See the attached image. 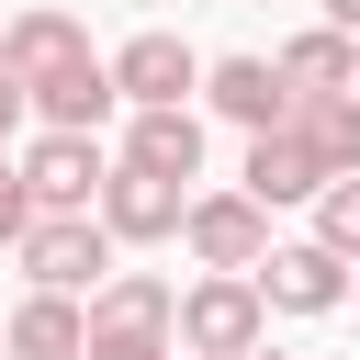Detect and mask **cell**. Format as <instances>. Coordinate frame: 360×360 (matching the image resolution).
<instances>
[{
	"label": "cell",
	"mask_w": 360,
	"mask_h": 360,
	"mask_svg": "<svg viewBox=\"0 0 360 360\" xmlns=\"http://www.w3.org/2000/svg\"><path fill=\"white\" fill-rule=\"evenodd\" d=\"M90 56V34H79V11H56V0H34V11H11L0 22V79H56V68H79Z\"/></svg>",
	"instance_id": "ba28073f"
},
{
	"label": "cell",
	"mask_w": 360,
	"mask_h": 360,
	"mask_svg": "<svg viewBox=\"0 0 360 360\" xmlns=\"http://www.w3.org/2000/svg\"><path fill=\"white\" fill-rule=\"evenodd\" d=\"M79 360H169V326H90Z\"/></svg>",
	"instance_id": "e0dca14e"
},
{
	"label": "cell",
	"mask_w": 360,
	"mask_h": 360,
	"mask_svg": "<svg viewBox=\"0 0 360 360\" xmlns=\"http://www.w3.org/2000/svg\"><path fill=\"white\" fill-rule=\"evenodd\" d=\"M0 169H11V135H0Z\"/></svg>",
	"instance_id": "7402d4cb"
},
{
	"label": "cell",
	"mask_w": 360,
	"mask_h": 360,
	"mask_svg": "<svg viewBox=\"0 0 360 360\" xmlns=\"http://www.w3.org/2000/svg\"><path fill=\"white\" fill-rule=\"evenodd\" d=\"M180 202H191V180H158V169L124 158V169H101V202L90 214H101L112 248H158V236H180Z\"/></svg>",
	"instance_id": "277c9868"
},
{
	"label": "cell",
	"mask_w": 360,
	"mask_h": 360,
	"mask_svg": "<svg viewBox=\"0 0 360 360\" xmlns=\"http://www.w3.org/2000/svg\"><path fill=\"white\" fill-rule=\"evenodd\" d=\"M315 248L360 259V169H349V180H315Z\"/></svg>",
	"instance_id": "2e32d148"
},
{
	"label": "cell",
	"mask_w": 360,
	"mask_h": 360,
	"mask_svg": "<svg viewBox=\"0 0 360 360\" xmlns=\"http://www.w3.org/2000/svg\"><path fill=\"white\" fill-rule=\"evenodd\" d=\"M292 90H349L360 79V34H338V22H315V34H292L281 56H270Z\"/></svg>",
	"instance_id": "9a60e30c"
},
{
	"label": "cell",
	"mask_w": 360,
	"mask_h": 360,
	"mask_svg": "<svg viewBox=\"0 0 360 360\" xmlns=\"http://www.w3.org/2000/svg\"><path fill=\"white\" fill-rule=\"evenodd\" d=\"M349 90H360V79H349Z\"/></svg>",
	"instance_id": "603a6c76"
},
{
	"label": "cell",
	"mask_w": 360,
	"mask_h": 360,
	"mask_svg": "<svg viewBox=\"0 0 360 360\" xmlns=\"http://www.w3.org/2000/svg\"><path fill=\"white\" fill-rule=\"evenodd\" d=\"M202 101H214L225 124H248V135L292 124V79H281L270 56H214V68H202Z\"/></svg>",
	"instance_id": "9c48e42d"
},
{
	"label": "cell",
	"mask_w": 360,
	"mask_h": 360,
	"mask_svg": "<svg viewBox=\"0 0 360 360\" xmlns=\"http://www.w3.org/2000/svg\"><path fill=\"white\" fill-rule=\"evenodd\" d=\"M292 135L326 180H349L360 169V90H292Z\"/></svg>",
	"instance_id": "8fae6325"
},
{
	"label": "cell",
	"mask_w": 360,
	"mask_h": 360,
	"mask_svg": "<svg viewBox=\"0 0 360 360\" xmlns=\"http://www.w3.org/2000/svg\"><path fill=\"white\" fill-rule=\"evenodd\" d=\"M124 158H135V169H158V180H202V112H191V101H158V112H135Z\"/></svg>",
	"instance_id": "7c38bea8"
},
{
	"label": "cell",
	"mask_w": 360,
	"mask_h": 360,
	"mask_svg": "<svg viewBox=\"0 0 360 360\" xmlns=\"http://www.w3.org/2000/svg\"><path fill=\"white\" fill-rule=\"evenodd\" d=\"M169 338H180L191 360H248V349L270 338V304H259L248 270H202V281L169 304Z\"/></svg>",
	"instance_id": "6da1fadb"
},
{
	"label": "cell",
	"mask_w": 360,
	"mask_h": 360,
	"mask_svg": "<svg viewBox=\"0 0 360 360\" xmlns=\"http://www.w3.org/2000/svg\"><path fill=\"white\" fill-rule=\"evenodd\" d=\"M112 68V101H135V112H158V101H191L202 90V56L180 45V34H135L124 56H101Z\"/></svg>",
	"instance_id": "52a82bcc"
},
{
	"label": "cell",
	"mask_w": 360,
	"mask_h": 360,
	"mask_svg": "<svg viewBox=\"0 0 360 360\" xmlns=\"http://www.w3.org/2000/svg\"><path fill=\"white\" fill-rule=\"evenodd\" d=\"M22 225H34V191H22L11 169H0V248H22Z\"/></svg>",
	"instance_id": "ac0fdd59"
},
{
	"label": "cell",
	"mask_w": 360,
	"mask_h": 360,
	"mask_svg": "<svg viewBox=\"0 0 360 360\" xmlns=\"http://www.w3.org/2000/svg\"><path fill=\"white\" fill-rule=\"evenodd\" d=\"M326 22H338V34H360V0H326Z\"/></svg>",
	"instance_id": "d6986e66"
},
{
	"label": "cell",
	"mask_w": 360,
	"mask_h": 360,
	"mask_svg": "<svg viewBox=\"0 0 360 360\" xmlns=\"http://www.w3.org/2000/svg\"><path fill=\"white\" fill-rule=\"evenodd\" d=\"M11 259H22V281H34V292H101L112 236H101V214H34Z\"/></svg>",
	"instance_id": "7a4b0ae2"
},
{
	"label": "cell",
	"mask_w": 360,
	"mask_h": 360,
	"mask_svg": "<svg viewBox=\"0 0 360 360\" xmlns=\"http://www.w3.org/2000/svg\"><path fill=\"white\" fill-rule=\"evenodd\" d=\"M248 360H292V349H270V338H259V349H248Z\"/></svg>",
	"instance_id": "ffe728a7"
},
{
	"label": "cell",
	"mask_w": 360,
	"mask_h": 360,
	"mask_svg": "<svg viewBox=\"0 0 360 360\" xmlns=\"http://www.w3.org/2000/svg\"><path fill=\"white\" fill-rule=\"evenodd\" d=\"M236 180H248V202H315V180H326V169L304 158V135H292V124H270V135H248V169H236Z\"/></svg>",
	"instance_id": "4fadbf2b"
},
{
	"label": "cell",
	"mask_w": 360,
	"mask_h": 360,
	"mask_svg": "<svg viewBox=\"0 0 360 360\" xmlns=\"http://www.w3.org/2000/svg\"><path fill=\"white\" fill-rule=\"evenodd\" d=\"M101 169H112V158H101L90 135H56V124L11 158V180L34 191V214H90V202H101Z\"/></svg>",
	"instance_id": "3957f363"
},
{
	"label": "cell",
	"mask_w": 360,
	"mask_h": 360,
	"mask_svg": "<svg viewBox=\"0 0 360 360\" xmlns=\"http://www.w3.org/2000/svg\"><path fill=\"white\" fill-rule=\"evenodd\" d=\"M22 101H34V112H45L56 135H90V124L112 112V68H101V56H79V68H56V79H34Z\"/></svg>",
	"instance_id": "5bb4252c"
},
{
	"label": "cell",
	"mask_w": 360,
	"mask_h": 360,
	"mask_svg": "<svg viewBox=\"0 0 360 360\" xmlns=\"http://www.w3.org/2000/svg\"><path fill=\"white\" fill-rule=\"evenodd\" d=\"M349 292H360V259H349Z\"/></svg>",
	"instance_id": "44dd1931"
},
{
	"label": "cell",
	"mask_w": 360,
	"mask_h": 360,
	"mask_svg": "<svg viewBox=\"0 0 360 360\" xmlns=\"http://www.w3.org/2000/svg\"><path fill=\"white\" fill-rule=\"evenodd\" d=\"M180 236H191L202 270H259V248H270V202H248V191H191V202H180Z\"/></svg>",
	"instance_id": "5b68a950"
},
{
	"label": "cell",
	"mask_w": 360,
	"mask_h": 360,
	"mask_svg": "<svg viewBox=\"0 0 360 360\" xmlns=\"http://www.w3.org/2000/svg\"><path fill=\"white\" fill-rule=\"evenodd\" d=\"M248 281H259V304H270V315H338V304H349V259H338V248H315V236H304V248H259V270H248Z\"/></svg>",
	"instance_id": "8992f818"
},
{
	"label": "cell",
	"mask_w": 360,
	"mask_h": 360,
	"mask_svg": "<svg viewBox=\"0 0 360 360\" xmlns=\"http://www.w3.org/2000/svg\"><path fill=\"white\" fill-rule=\"evenodd\" d=\"M79 338H90L79 292H22L0 315V360H79Z\"/></svg>",
	"instance_id": "30bf717a"
}]
</instances>
